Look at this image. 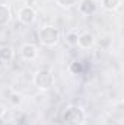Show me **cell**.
I'll use <instances>...</instances> for the list:
<instances>
[{"label": "cell", "mask_w": 124, "mask_h": 125, "mask_svg": "<svg viewBox=\"0 0 124 125\" xmlns=\"http://www.w3.org/2000/svg\"><path fill=\"white\" fill-rule=\"evenodd\" d=\"M63 124L64 125H83L85 122V112L80 106L72 105L64 109L62 115Z\"/></svg>", "instance_id": "6da1fadb"}, {"label": "cell", "mask_w": 124, "mask_h": 125, "mask_svg": "<svg viewBox=\"0 0 124 125\" xmlns=\"http://www.w3.org/2000/svg\"><path fill=\"white\" fill-rule=\"evenodd\" d=\"M34 84L39 90H50L54 86V74L50 68H39L34 76Z\"/></svg>", "instance_id": "7a4b0ae2"}, {"label": "cell", "mask_w": 124, "mask_h": 125, "mask_svg": "<svg viewBox=\"0 0 124 125\" xmlns=\"http://www.w3.org/2000/svg\"><path fill=\"white\" fill-rule=\"evenodd\" d=\"M39 42L45 47H53L59 42L60 39V31L54 26H44L41 28V31L38 33Z\"/></svg>", "instance_id": "3957f363"}, {"label": "cell", "mask_w": 124, "mask_h": 125, "mask_svg": "<svg viewBox=\"0 0 124 125\" xmlns=\"http://www.w3.org/2000/svg\"><path fill=\"white\" fill-rule=\"evenodd\" d=\"M98 1L96 0H80L79 1V10L80 13L86 15V16H91V15H95L98 12Z\"/></svg>", "instance_id": "277c9868"}, {"label": "cell", "mask_w": 124, "mask_h": 125, "mask_svg": "<svg viewBox=\"0 0 124 125\" xmlns=\"http://www.w3.org/2000/svg\"><path fill=\"white\" fill-rule=\"evenodd\" d=\"M19 19H21L22 23L31 25V23L35 22V19H37V13H35V10H34L32 7L25 6V7H22V9L19 10Z\"/></svg>", "instance_id": "5b68a950"}, {"label": "cell", "mask_w": 124, "mask_h": 125, "mask_svg": "<svg viewBox=\"0 0 124 125\" xmlns=\"http://www.w3.org/2000/svg\"><path fill=\"white\" fill-rule=\"evenodd\" d=\"M77 45L83 50H89L95 45V36H93L91 32H82L79 33V38H77Z\"/></svg>", "instance_id": "8992f818"}, {"label": "cell", "mask_w": 124, "mask_h": 125, "mask_svg": "<svg viewBox=\"0 0 124 125\" xmlns=\"http://www.w3.org/2000/svg\"><path fill=\"white\" fill-rule=\"evenodd\" d=\"M21 55H22L25 60L32 61V60H35L37 55H38V48H37L34 44H24V45L21 47Z\"/></svg>", "instance_id": "52a82bcc"}, {"label": "cell", "mask_w": 124, "mask_h": 125, "mask_svg": "<svg viewBox=\"0 0 124 125\" xmlns=\"http://www.w3.org/2000/svg\"><path fill=\"white\" fill-rule=\"evenodd\" d=\"M10 16H12L10 7L7 4H0V26L7 25L10 22Z\"/></svg>", "instance_id": "ba28073f"}, {"label": "cell", "mask_w": 124, "mask_h": 125, "mask_svg": "<svg viewBox=\"0 0 124 125\" xmlns=\"http://www.w3.org/2000/svg\"><path fill=\"white\" fill-rule=\"evenodd\" d=\"M13 55H15V52H13V48L12 47H9V45H3V47H0V60L4 62H9L13 60Z\"/></svg>", "instance_id": "9c48e42d"}, {"label": "cell", "mask_w": 124, "mask_h": 125, "mask_svg": "<svg viewBox=\"0 0 124 125\" xmlns=\"http://www.w3.org/2000/svg\"><path fill=\"white\" fill-rule=\"evenodd\" d=\"M121 0H101V6L108 10V12H114L115 9H118Z\"/></svg>", "instance_id": "30bf717a"}, {"label": "cell", "mask_w": 124, "mask_h": 125, "mask_svg": "<svg viewBox=\"0 0 124 125\" xmlns=\"http://www.w3.org/2000/svg\"><path fill=\"white\" fill-rule=\"evenodd\" d=\"M77 38H79V33L77 31H69L66 33V38H64V41H66V44L67 45H70V47H74V45H77Z\"/></svg>", "instance_id": "8fae6325"}, {"label": "cell", "mask_w": 124, "mask_h": 125, "mask_svg": "<svg viewBox=\"0 0 124 125\" xmlns=\"http://www.w3.org/2000/svg\"><path fill=\"white\" fill-rule=\"evenodd\" d=\"M56 1L62 7H72V6H74L77 3V0H56Z\"/></svg>", "instance_id": "7c38bea8"}, {"label": "cell", "mask_w": 124, "mask_h": 125, "mask_svg": "<svg viewBox=\"0 0 124 125\" xmlns=\"http://www.w3.org/2000/svg\"><path fill=\"white\" fill-rule=\"evenodd\" d=\"M70 71H72L73 74H77V73H80V71H82V67H80V64H79V62H72V65H70Z\"/></svg>", "instance_id": "4fadbf2b"}, {"label": "cell", "mask_w": 124, "mask_h": 125, "mask_svg": "<svg viewBox=\"0 0 124 125\" xmlns=\"http://www.w3.org/2000/svg\"><path fill=\"white\" fill-rule=\"evenodd\" d=\"M9 100L13 103V105H18L19 102H21V94H18V93H12L10 94V97H9Z\"/></svg>", "instance_id": "5bb4252c"}, {"label": "cell", "mask_w": 124, "mask_h": 125, "mask_svg": "<svg viewBox=\"0 0 124 125\" xmlns=\"http://www.w3.org/2000/svg\"><path fill=\"white\" fill-rule=\"evenodd\" d=\"M35 3H37V0H26V1H25V4H26L28 7H32V6H35Z\"/></svg>", "instance_id": "9a60e30c"}, {"label": "cell", "mask_w": 124, "mask_h": 125, "mask_svg": "<svg viewBox=\"0 0 124 125\" xmlns=\"http://www.w3.org/2000/svg\"><path fill=\"white\" fill-rule=\"evenodd\" d=\"M4 114H6V109H4V106H3V105H0V118H1Z\"/></svg>", "instance_id": "2e32d148"}]
</instances>
